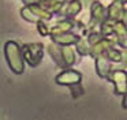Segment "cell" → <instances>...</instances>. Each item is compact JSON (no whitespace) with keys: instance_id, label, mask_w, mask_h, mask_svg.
<instances>
[{"instance_id":"1","label":"cell","mask_w":127,"mask_h":120,"mask_svg":"<svg viewBox=\"0 0 127 120\" xmlns=\"http://www.w3.org/2000/svg\"><path fill=\"white\" fill-rule=\"evenodd\" d=\"M6 56L8 59V65L14 70V72L22 74L23 72V64L22 57L19 55V49L15 42H7L6 45Z\"/></svg>"},{"instance_id":"2","label":"cell","mask_w":127,"mask_h":120,"mask_svg":"<svg viewBox=\"0 0 127 120\" xmlns=\"http://www.w3.org/2000/svg\"><path fill=\"white\" fill-rule=\"evenodd\" d=\"M81 81V74L75 71H64L56 78V82L59 85H71V83H78Z\"/></svg>"}]
</instances>
